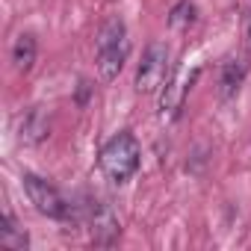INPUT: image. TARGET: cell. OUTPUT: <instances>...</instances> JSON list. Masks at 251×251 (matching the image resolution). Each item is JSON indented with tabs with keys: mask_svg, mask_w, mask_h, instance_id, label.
<instances>
[{
	"mask_svg": "<svg viewBox=\"0 0 251 251\" xmlns=\"http://www.w3.org/2000/svg\"><path fill=\"white\" fill-rule=\"evenodd\" d=\"M195 80H198V68L195 71H180V74L166 80V89H163V98H160V118L163 121L177 118V112L183 106V98H186V92L192 89Z\"/></svg>",
	"mask_w": 251,
	"mask_h": 251,
	"instance_id": "5b68a950",
	"label": "cell"
},
{
	"mask_svg": "<svg viewBox=\"0 0 251 251\" xmlns=\"http://www.w3.org/2000/svg\"><path fill=\"white\" fill-rule=\"evenodd\" d=\"M48 133H50V121L45 118L42 109H30V112L18 121V139H21L24 145H39V142L48 139Z\"/></svg>",
	"mask_w": 251,
	"mask_h": 251,
	"instance_id": "52a82bcc",
	"label": "cell"
},
{
	"mask_svg": "<svg viewBox=\"0 0 251 251\" xmlns=\"http://www.w3.org/2000/svg\"><path fill=\"white\" fill-rule=\"evenodd\" d=\"M89 227H92L95 245H112L118 239V219L109 210V204H103V201L89 204Z\"/></svg>",
	"mask_w": 251,
	"mask_h": 251,
	"instance_id": "8992f818",
	"label": "cell"
},
{
	"mask_svg": "<svg viewBox=\"0 0 251 251\" xmlns=\"http://www.w3.org/2000/svg\"><path fill=\"white\" fill-rule=\"evenodd\" d=\"M24 192H27L30 204H33L42 216L59 219V222H65V219L71 216V204H68V201L62 198V192H59L53 183H48L45 177L24 175Z\"/></svg>",
	"mask_w": 251,
	"mask_h": 251,
	"instance_id": "277c9868",
	"label": "cell"
},
{
	"mask_svg": "<svg viewBox=\"0 0 251 251\" xmlns=\"http://www.w3.org/2000/svg\"><path fill=\"white\" fill-rule=\"evenodd\" d=\"M95 56H98V74L103 83L115 80L118 71L124 68L130 56V39H127V27H124L121 18H109L95 42Z\"/></svg>",
	"mask_w": 251,
	"mask_h": 251,
	"instance_id": "6da1fadb",
	"label": "cell"
},
{
	"mask_svg": "<svg viewBox=\"0 0 251 251\" xmlns=\"http://www.w3.org/2000/svg\"><path fill=\"white\" fill-rule=\"evenodd\" d=\"M242 80H245V62H239V59L225 62L222 77H219V95H222V98H233V95L239 92Z\"/></svg>",
	"mask_w": 251,
	"mask_h": 251,
	"instance_id": "ba28073f",
	"label": "cell"
},
{
	"mask_svg": "<svg viewBox=\"0 0 251 251\" xmlns=\"http://www.w3.org/2000/svg\"><path fill=\"white\" fill-rule=\"evenodd\" d=\"M195 21V6L189 3V0H180V3L172 9V15H169V24L175 27V30H183V27H189Z\"/></svg>",
	"mask_w": 251,
	"mask_h": 251,
	"instance_id": "8fae6325",
	"label": "cell"
},
{
	"mask_svg": "<svg viewBox=\"0 0 251 251\" xmlns=\"http://www.w3.org/2000/svg\"><path fill=\"white\" fill-rule=\"evenodd\" d=\"M36 53H39L36 39L33 36H18L15 39V48H12V65H15V71L18 74H27L33 68V62H36Z\"/></svg>",
	"mask_w": 251,
	"mask_h": 251,
	"instance_id": "9c48e42d",
	"label": "cell"
},
{
	"mask_svg": "<svg viewBox=\"0 0 251 251\" xmlns=\"http://www.w3.org/2000/svg\"><path fill=\"white\" fill-rule=\"evenodd\" d=\"M166 80H169V48L163 42H151L136 68V89L142 95H154L163 89Z\"/></svg>",
	"mask_w": 251,
	"mask_h": 251,
	"instance_id": "3957f363",
	"label": "cell"
},
{
	"mask_svg": "<svg viewBox=\"0 0 251 251\" xmlns=\"http://www.w3.org/2000/svg\"><path fill=\"white\" fill-rule=\"evenodd\" d=\"M142 163V151L133 133H118L112 136L103 148H100V172L106 175V180L112 183H127Z\"/></svg>",
	"mask_w": 251,
	"mask_h": 251,
	"instance_id": "7a4b0ae2",
	"label": "cell"
},
{
	"mask_svg": "<svg viewBox=\"0 0 251 251\" xmlns=\"http://www.w3.org/2000/svg\"><path fill=\"white\" fill-rule=\"evenodd\" d=\"M27 242H30V239H27L24 227L15 225L12 213H3V219H0V245H3V248H12V251H24Z\"/></svg>",
	"mask_w": 251,
	"mask_h": 251,
	"instance_id": "30bf717a",
	"label": "cell"
}]
</instances>
